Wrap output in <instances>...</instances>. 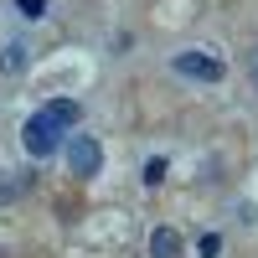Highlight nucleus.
<instances>
[{
  "label": "nucleus",
  "instance_id": "f257e3e1",
  "mask_svg": "<svg viewBox=\"0 0 258 258\" xmlns=\"http://www.w3.org/2000/svg\"><path fill=\"white\" fill-rule=\"evenodd\" d=\"M62 135H68V129H62V124H57L47 109H36L26 124H21V145H26V155H31V160H47V155H57Z\"/></svg>",
  "mask_w": 258,
  "mask_h": 258
},
{
  "label": "nucleus",
  "instance_id": "f03ea898",
  "mask_svg": "<svg viewBox=\"0 0 258 258\" xmlns=\"http://www.w3.org/2000/svg\"><path fill=\"white\" fill-rule=\"evenodd\" d=\"M68 170H73L78 181H93L98 170H103V145L93 135H73L68 140Z\"/></svg>",
  "mask_w": 258,
  "mask_h": 258
},
{
  "label": "nucleus",
  "instance_id": "7ed1b4c3",
  "mask_svg": "<svg viewBox=\"0 0 258 258\" xmlns=\"http://www.w3.org/2000/svg\"><path fill=\"white\" fill-rule=\"evenodd\" d=\"M181 78H197V83H217L222 78V57L212 52H176V62H170Z\"/></svg>",
  "mask_w": 258,
  "mask_h": 258
},
{
  "label": "nucleus",
  "instance_id": "20e7f679",
  "mask_svg": "<svg viewBox=\"0 0 258 258\" xmlns=\"http://www.w3.org/2000/svg\"><path fill=\"white\" fill-rule=\"evenodd\" d=\"M181 232L176 227H155V232H150V258H181Z\"/></svg>",
  "mask_w": 258,
  "mask_h": 258
},
{
  "label": "nucleus",
  "instance_id": "39448f33",
  "mask_svg": "<svg viewBox=\"0 0 258 258\" xmlns=\"http://www.w3.org/2000/svg\"><path fill=\"white\" fill-rule=\"evenodd\" d=\"M26 68H31V47H26V41H11V47L0 52V73L16 78V73H26Z\"/></svg>",
  "mask_w": 258,
  "mask_h": 258
},
{
  "label": "nucleus",
  "instance_id": "423d86ee",
  "mask_svg": "<svg viewBox=\"0 0 258 258\" xmlns=\"http://www.w3.org/2000/svg\"><path fill=\"white\" fill-rule=\"evenodd\" d=\"M41 109H47V114H52V119H57L62 129H73V124L83 119V109H78L73 98H52V103H41Z\"/></svg>",
  "mask_w": 258,
  "mask_h": 258
},
{
  "label": "nucleus",
  "instance_id": "0eeeda50",
  "mask_svg": "<svg viewBox=\"0 0 258 258\" xmlns=\"http://www.w3.org/2000/svg\"><path fill=\"white\" fill-rule=\"evenodd\" d=\"M222 253V238L217 232H202V243H197V258H217Z\"/></svg>",
  "mask_w": 258,
  "mask_h": 258
},
{
  "label": "nucleus",
  "instance_id": "6e6552de",
  "mask_svg": "<svg viewBox=\"0 0 258 258\" xmlns=\"http://www.w3.org/2000/svg\"><path fill=\"white\" fill-rule=\"evenodd\" d=\"M16 11L26 21H41V16H47V0H16Z\"/></svg>",
  "mask_w": 258,
  "mask_h": 258
},
{
  "label": "nucleus",
  "instance_id": "1a4fd4ad",
  "mask_svg": "<svg viewBox=\"0 0 258 258\" xmlns=\"http://www.w3.org/2000/svg\"><path fill=\"white\" fill-rule=\"evenodd\" d=\"M165 181V160L155 155V160H145V186H160Z\"/></svg>",
  "mask_w": 258,
  "mask_h": 258
},
{
  "label": "nucleus",
  "instance_id": "9d476101",
  "mask_svg": "<svg viewBox=\"0 0 258 258\" xmlns=\"http://www.w3.org/2000/svg\"><path fill=\"white\" fill-rule=\"evenodd\" d=\"M248 83H253V88H258V47L248 52Z\"/></svg>",
  "mask_w": 258,
  "mask_h": 258
}]
</instances>
